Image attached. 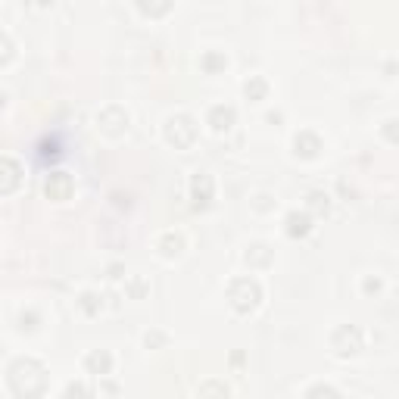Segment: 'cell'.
I'll list each match as a JSON object with an SVG mask.
<instances>
[{
	"label": "cell",
	"instance_id": "1",
	"mask_svg": "<svg viewBox=\"0 0 399 399\" xmlns=\"http://www.w3.org/2000/svg\"><path fill=\"white\" fill-rule=\"evenodd\" d=\"M6 384L16 396L22 399H34V396H44L47 390V368L41 365L38 359H16L6 371Z\"/></svg>",
	"mask_w": 399,
	"mask_h": 399
},
{
	"label": "cell",
	"instance_id": "2",
	"mask_svg": "<svg viewBox=\"0 0 399 399\" xmlns=\"http://www.w3.org/2000/svg\"><path fill=\"white\" fill-rule=\"evenodd\" d=\"M228 303L234 312L250 315L262 303V287H259L256 278H234V281L228 284Z\"/></svg>",
	"mask_w": 399,
	"mask_h": 399
},
{
	"label": "cell",
	"instance_id": "3",
	"mask_svg": "<svg viewBox=\"0 0 399 399\" xmlns=\"http://www.w3.org/2000/svg\"><path fill=\"white\" fill-rule=\"evenodd\" d=\"M165 141H169L175 150H187V147H194V141H197V122H194L191 116H184V113L172 116L169 122H165Z\"/></svg>",
	"mask_w": 399,
	"mask_h": 399
},
{
	"label": "cell",
	"instance_id": "4",
	"mask_svg": "<svg viewBox=\"0 0 399 399\" xmlns=\"http://www.w3.org/2000/svg\"><path fill=\"white\" fill-rule=\"evenodd\" d=\"M331 349L337 356H343V359L362 353V331L356 325H340L337 331L331 334Z\"/></svg>",
	"mask_w": 399,
	"mask_h": 399
},
{
	"label": "cell",
	"instance_id": "5",
	"mask_svg": "<svg viewBox=\"0 0 399 399\" xmlns=\"http://www.w3.org/2000/svg\"><path fill=\"white\" fill-rule=\"evenodd\" d=\"M128 125H131V119L128 113H125L122 107H107V109H100V116H97V128H100V135H107V137H122L125 131H128Z\"/></svg>",
	"mask_w": 399,
	"mask_h": 399
},
{
	"label": "cell",
	"instance_id": "6",
	"mask_svg": "<svg viewBox=\"0 0 399 399\" xmlns=\"http://www.w3.org/2000/svg\"><path fill=\"white\" fill-rule=\"evenodd\" d=\"M212 197H215V181H212V175L197 172V175L191 178V200H194V209H197V212H206V209L212 206Z\"/></svg>",
	"mask_w": 399,
	"mask_h": 399
},
{
	"label": "cell",
	"instance_id": "7",
	"mask_svg": "<svg viewBox=\"0 0 399 399\" xmlns=\"http://www.w3.org/2000/svg\"><path fill=\"white\" fill-rule=\"evenodd\" d=\"M72 191H75L72 175H66V172H50V175H47V181H44V194H47V200H53V203H66L69 197H72Z\"/></svg>",
	"mask_w": 399,
	"mask_h": 399
},
{
	"label": "cell",
	"instance_id": "8",
	"mask_svg": "<svg viewBox=\"0 0 399 399\" xmlns=\"http://www.w3.org/2000/svg\"><path fill=\"white\" fill-rule=\"evenodd\" d=\"M22 184V165L10 156H0V194H13Z\"/></svg>",
	"mask_w": 399,
	"mask_h": 399
},
{
	"label": "cell",
	"instance_id": "9",
	"mask_svg": "<svg viewBox=\"0 0 399 399\" xmlns=\"http://www.w3.org/2000/svg\"><path fill=\"white\" fill-rule=\"evenodd\" d=\"M321 150H325V147H321V137L315 135V131H299V135L293 137V153H297L299 159H315Z\"/></svg>",
	"mask_w": 399,
	"mask_h": 399
},
{
	"label": "cell",
	"instance_id": "10",
	"mask_svg": "<svg viewBox=\"0 0 399 399\" xmlns=\"http://www.w3.org/2000/svg\"><path fill=\"white\" fill-rule=\"evenodd\" d=\"M234 122H237V109L234 107H212L209 109V128L215 131V135H225V131L234 128Z\"/></svg>",
	"mask_w": 399,
	"mask_h": 399
},
{
	"label": "cell",
	"instance_id": "11",
	"mask_svg": "<svg viewBox=\"0 0 399 399\" xmlns=\"http://www.w3.org/2000/svg\"><path fill=\"white\" fill-rule=\"evenodd\" d=\"M284 231L290 237H309L312 234V215L309 212H287V219H284Z\"/></svg>",
	"mask_w": 399,
	"mask_h": 399
},
{
	"label": "cell",
	"instance_id": "12",
	"mask_svg": "<svg viewBox=\"0 0 399 399\" xmlns=\"http://www.w3.org/2000/svg\"><path fill=\"white\" fill-rule=\"evenodd\" d=\"M85 368H88V374L107 377L109 371H113V356H109L107 349H94V353H88V359H85Z\"/></svg>",
	"mask_w": 399,
	"mask_h": 399
},
{
	"label": "cell",
	"instance_id": "13",
	"mask_svg": "<svg viewBox=\"0 0 399 399\" xmlns=\"http://www.w3.org/2000/svg\"><path fill=\"white\" fill-rule=\"evenodd\" d=\"M271 259H275V250H271L269 243H250V250H247L250 269H269Z\"/></svg>",
	"mask_w": 399,
	"mask_h": 399
},
{
	"label": "cell",
	"instance_id": "14",
	"mask_svg": "<svg viewBox=\"0 0 399 399\" xmlns=\"http://www.w3.org/2000/svg\"><path fill=\"white\" fill-rule=\"evenodd\" d=\"M159 253H163L165 259H178L181 253H184V237L175 234V231L163 234V237H159Z\"/></svg>",
	"mask_w": 399,
	"mask_h": 399
},
{
	"label": "cell",
	"instance_id": "15",
	"mask_svg": "<svg viewBox=\"0 0 399 399\" xmlns=\"http://www.w3.org/2000/svg\"><path fill=\"white\" fill-rule=\"evenodd\" d=\"M200 69L206 75H219V72H225L228 69V57L225 53H219V50H206L200 57Z\"/></svg>",
	"mask_w": 399,
	"mask_h": 399
},
{
	"label": "cell",
	"instance_id": "16",
	"mask_svg": "<svg viewBox=\"0 0 399 399\" xmlns=\"http://www.w3.org/2000/svg\"><path fill=\"white\" fill-rule=\"evenodd\" d=\"M135 4H137V10H141L144 16H150V19H163L165 13L172 10L175 0H135Z\"/></svg>",
	"mask_w": 399,
	"mask_h": 399
},
{
	"label": "cell",
	"instance_id": "17",
	"mask_svg": "<svg viewBox=\"0 0 399 399\" xmlns=\"http://www.w3.org/2000/svg\"><path fill=\"white\" fill-rule=\"evenodd\" d=\"M243 94H247V100H253V103L265 100V97H269V81H265L262 75H250L247 85H243Z\"/></svg>",
	"mask_w": 399,
	"mask_h": 399
},
{
	"label": "cell",
	"instance_id": "18",
	"mask_svg": "<svg viewBox=\"0 0 399 399\" xmlns=\"http://www.w3.org/2000/svg\"><path fill=\"white\" fill-rule=\"evenodd\" d=\"M306 206H309L315 215H327L331 212V197H327L325 191H312L309 197H306Z\"/></svg>",
	"mask_w": 399,
	"mask_h": 399
},
{
	"label": "cell",
	"instance_id": "19",
	"mask_svg": "<svg viewBox=\"0 0 399 399\" xmlns=\"http://www.w3.org/2000/svg\"><path fill=\"white\" fill-rule=\"evenodd\" d=\"M81 309H85V315H100V309H103V297H97V293H81Z\"/></svg>",
	"mask_w": 399,
	"mask_h": 399
},
{
	"label": "cell",
	"instance_id": "20",
	"mask_svg": "<svg viewBox=\"0 0 399 399\" xmlns=\"http://www.w3.org/2000/svg\"><path fill=\"white\" fill-rule=\"evenodd\" d=\"M13 57H16V44H13L6 34H0V66L13 62Z\"/></svg>",
	"mask_w": 399,
	"mask_h": 399
},
{
	"label": "cell",
	"instance_id": "21",
	"mask_svg": "<svg viewBox=\"0 0 399 399\" xmlns=\"http://www.w3.org/2000/svg\"><path fill=\"white\" fill-rule=\"evenodd\" d=\"M38 325H41V315L38 312H22L19 315V327H22V331H38Z\"/></svg>",
	"mask_w": 399,
	"mask_h": 399
},
{
	"label": "cell",
	"instance_id": "22",
	"mask_svg": "<svg viewBox=\"0 0 399 399\" xmlns=\"http://www.w3.org/2000/svg\"><path fill=\"white\" fill-rule=\"evenodd\" d=\"M144 293H147V281H144V278H131V281H128V297L131 299H141Z\"/></svg>",
	"mask_w": 399,
	"mask_h": 399
},
{
	"label": "cell",
	"instance_id": "23",
	"mask_svg": "<svg viewBox=\"0 0 399 399\" xmlns=\"http://www.w3.org/2000/svg\"><path fill=\"white\" fill-rule=\"evenodd\" d=\"M306 396H331V399H337V396H340V390H334V387H327V384H318V387H312V390H306Z\"/></svg>",
	"mask_w": 399,
	"mask_h": 399
},
{
	"label": "cell",
	"instance_id": "24",
	"mask_svg": "<svg viewBox=\"0 0 399 399\" xmlns=\"http://www.w3.org/2000/svg\"><path fill=\"white\" fill-rule=\"evenodd\" d=\"M60 156V144L57 141H44L41 144V159H57Z\"/></svg>",
	"mask_w": 399,
	"mask_h": 399
},
{
	"label": "cell",
	"instance_id": "25",
	"mask_svg": "<svg viewBox=\"0 0 399 399\" xmlns=\"http://www.w3.org/2000/svg\"><path fill=\"white\" fill-rule=\"evenodd\" d=\"M206 393L228 396V387H225V384H203V387H200V396H206Z\"/></svg>",
	"mask_w": 399,
	"mask_h": 399
},
{
	"label": "cell",
	"instance_id": "26",
	"mask_svg": "<svg viewBox=\"0 0 399 399\" xmlns=\"http://www.w3.org/2000/svg\"><path fill=\"white\" fill-rule=\"evenodd\" d=\"M62 393H66V396H90V390L85 387V384H69Z\"/></svg>",
	"mask_w": 399,
	"mask_h": 399
},
{
	"label": "cell",
	"instance_id": "27",
	"mask_svg": "<svg viewBox=\"0 0 399 399\" xmlns=\"http://www.w3.org/2000/svg\"><path fill=\"white\" fill-rule=\"evenodd\" d=\"M256 209H259V212H269V209H271V197H269V194H259V197H256Z\"/></svg>",
	"mask_w": 399,
	"mask_h": 399
},
{
	"label": "cell",
	"instance_id": "28",
	"mask_svg": "<svg viewBox=\"0 0 399 399\" xmlns=\"http://www.w3.org/2000/svg\"><path fill=\"white\" fill-rule=\"evenodd\" d=\"M362 290H365V293H377V290H381V281H377V278H365Z\"/></svg>",
	"mask_w": 399,
	"mask_h": 399
},
{
	"label": "cell",
	"instance_id": "29",
	"mask_svg": "<svg viewBox=\"0 0 399 399\" xmlns=\"http://www.w3.org/2000/svg\"><path fill=\"white\" fill-rule=\"evenodd\" d=\"M384 135H387V141H393V144H396V119H390V122H387Z\"/></svg>",
	"mask_w": 399,
	"mask_h": 399
},
{
	"label": "cell",
	"instance_id": "30",
	"mask_svg": "<svg viewBox=\"0 0 399 399\" xmlns=\"http://www.w3.org/2000/svg\"><path fill=\"white\" fill-rule=\"evenodd\" d=\"M144 343H147V346H159V343H165V337H163V334H147Z\"/></svg>",
	"mask_w": 399,
	"mask_h": 399
},
{
	"label": "cell",
	"instance_id": "31",
	"mask_svg": "<svg viewBox=\"0 0 399 399\" xmlns=\"http://www.w3.org/2000/svg\"><path fill=\"white\" fill-rule=\"evenodd\" d=\"M107 271H109L107 278H113V281H119V278H122V271H125V269H122V265H119V262H113V265H109Z\"/></svg>",
	"mask_w": 399,
	"mask_h": 399
},
{
	"label": "cell",
	"instance_id": "32",
	"mask_svg": "<svg viewBox=\"0 0 399 399\" xmlns=\"http://www.w3.org/2000/svg\"><path fill=\"white\" fill-rule=\"evenodd\" d=\"M6 107V94H0V109H4Z\"/></svg>",
	"mask_w": 399,
	"mask_h": 399
},
{
	"label": "cell",
	"instance_id": "33",
	"mask_svg": "<svg viewBox=\"0 0 399 399\" xmlns=\"http://www.w3.org/2000/svg\"><path fill=\"white\" fill-rule=\"evenodd\" d=\"M38 4H41V6H50V4H53V0H38Z\"/></svg>",
	"mask_w": 399,
	"mask_h": 399
}]
</instances>
